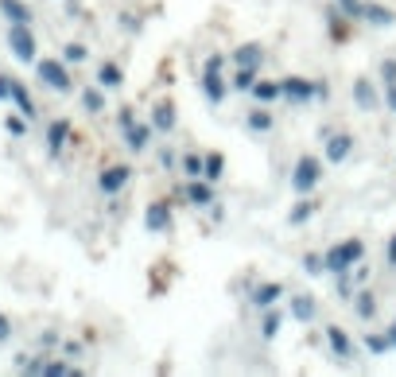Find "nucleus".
<instances>
[{"label":"nucleus","mask_w":396,"mask_h":377,"mask_svg":"<svg viewBox=\"0 0 396 377\" xmlns=\"http://www.w3.org/2000/svg\"><path fill=\"white\" fill-rule=\"evenodd\" d=\"M12 82H16L12 74H0V101H12Z\"/></svg>","instance_id":"nucleus-47"},{"label":"nucleus","mask_w":396,"mask_h":377,"mask_svg":"<svg viewBox=\"0 0 396 377\" xmlns=\"http://www.w3.org/2000/svg\"><path fill=\"white\" fill-rule=\"evenodd\" d=\"M284 105L287 110H311L315 101H319V86L315 78H303V74H284Z\"/></svg>","instance_id":"nucleus-5"},{"label":"nucleus","mask_w":396,"mask_h":377,"mask_svg":"<svg viewBox=\"0 0 396 377\" xmlns=\"http://www.w3.org/2000/svg\"><path fill=\"white\" fill-rule=\"evenodd\" d=\"M0 16L8 20V24H32L35 12L27 8L24 0H0Z\"/></svg>","instance_id":"nucleus-31"},{"label":"nucleus","mask_w":396,"mask_h":377,"mask_svg":"<svg viewBox=\"0 0 396 377\" xmlns=\"http://www.w3.org/2000/svg\"><path fill=\"white\" fill-rule=\"evenodd\" d=\"M59 55L70 62V67H82V62L90 59V47H86V43H78V39H70V43H62Z\"/></svg>","instance_id":"nucleus-36"},{"label":"nucleus","mask_w":396,"mask_h":377,"mask_svg":"<svg viewBox=\"0 0 396 377\" xmlns=\"http://www.w3.org/2000/svg\"><path fill=\"white\" fill-rule=\"evenodd\" d=\"M241 128L249 136H272L276 133V113H272V105H257L253 101V110H245V121H241Z\"/></svg>","instance_id":"nucleus-14"},{"label":"nucleus","mask_w":396,"mask_h":377,"mask_svg":"<svg viewBox=\"0 0 396 377\" xmlns=\"http://www.w3.org/2000/svg\"><path fill=\"white\" fill-rule=\"evenodd\" d=\"M39 346H62V338L55 335V331H43V335H39Z\"/></svg>","instance_id":"nucleus-50"},{"label":"nucleus","mask_w":396,"mask_h":377,"mask_svg":"<svg viewBox=\"0 0 396 377\" xmlns=\"http://www.w3.org/2000/svg\"><path fill=\"white\" fill-rule=\"evenodd\" d=\"M354 280L357 284H369V265H365V260L362 265H354Z\"/></svg>","instance_id":"nucleus-48"},{"label":"nucleus","mask_w":396,"mask_h":377,"mask_svg":"<svg viewBox=\"0 0 396 377\" xmlns=\"http://www.w3.org/2000/svg\"><path fill=\"white\" fill-rule=\"evenodd\" d=\"M362 24L373 27V32H388V27H396V8L385 4V0H365L362 4Z\"/></svg>","instance_id":"nucleus-15"},{"label":"nucleus","mask_w":396,"mask_h":377,"mask_svg":"<svg viewBox=\"0 0 396 377\" xmlns=\"http://www.w3.org/2000/svg\"><path fill=\"white\" fill-rule=\"evenodd\" d=\"M362 346L369 350V358H388V354H392V338H388L385 327H365Z\"/></svg>","instance_id":"nucleus-27"},{"label":"nucleus","mask_w":396,"mask_h":377,"mask_svg":"<svg viewBox=\"0 0 396 377\" xmlns=\"http://www.w3.org/2000/svg\"><path fill=\"white\" fill-rule=\"evenodd\" d=\"M322 20H327V35H330L334 43H346V39H350V24H357V20H350L342 8H338L334 0H330L327 8H322Z\"/></svg>","instance_id":"nucleus-23"},{"label":"nucleus","mask_w":396,"mask_h":377,"mask_svg":"<svg viewBox=\"0 0 396 377\" xmlns=\"http://www.w3.org/2000/svg\"><path fill=\"white\" fill-rule=\"evenodd\" d=\"M132 171H136L132 164H105V168L97 171V191H102L105 199H117V194L132 183Z\"/></svg>","instance_id":"nucleus-13"},{"label":"nucleus","mask_w":396,"mask_h":377,"mask_svg":"<svg viewBox=\"0 0 396 377\" xmlns=\"http://www.w3.org/2000/svg\"><path fill=\"white\" fill-rule=\"evenodd\" d=\"M322 176H327V159L315 156V152H299L295 164H292V179H287V183H292L295 194H315L322 183Z\"/></svg>","instance_id":"nucleus-1"},{"label":"nucleus","mask_w":396,"mask_h":377,"mask_svg":"<svg viewBox=\"0 0 396 377\" xmlns=\"http://www.w3.org/2000/svg\"><path fill=\"white\" fill-rule=\"evenodd\" d=\"M319 214V202H315V194H295V202L287 206V226L292 230H303L307 222Z\"/></svg>","instance_id":"nucleus-24"},{"label":"nucleus","mask_w":396,"mask_h":377,"mask_svg":"<svg viewBox=\"0 0 396 377\" xmlns=\"http://www.w3.org/2000/svg\"><path fill=\"white\" fill-rule=\"evenodd\" d=\"M12 105H16V110L24 113L27 121H35V117H39V105H35V98H32V93H27V86L20 82V78H16V82H12Z\"/></svg>","instance_id":"nucleus-30"},{"label":"nucleus","mask_w":396,"mask_h":377,"mask_svg":"<svg viewBox=\"0 0 396 377\" xmlns=\"http://www.w3.org/2000/svg\"><path fill=\"white\" fill-rule=\"evenodd\" d=\"M322 159H327V168H342V164H350V156H354L357 148V136L354 133H346V128H322Z\"/></svg>","instance_id":"nucleus-6"},{"label":"nucleus","mask_w":396,"mask_h":377,"mask_svg":"<svg viewBox=\"0 0 396 377\" xmlns=\"http://www.w3.org/2000/svg\"><path fill=\"white\" fill-rule=\"evenodd\" d=\"M136 121H140V117H136V110H132V105H121V110H117V133H125V128H132Z\"/></svg>","instance_id":"nucleus-42"},{"label":"nucleus","mask_w":396,"mask_h":377,"mask_svg":"<svg viewBox=\"0 0 396 377\" xmlns=\"http://www.w3.org/2000/svg\"><path fill=\"white\" fill-rule=\"evenodd\" d=\"M257 78H261V70H257V67H233V70H229V90L245 98V93L257 86Z\"/></svg>","instance_id":"nucleus-29"},{"label":"nucleus","mask_w":396,"mask_h":377,"mask_svg":"<svg viewBox=\"0 0 396 377\" xmlns=\"http://www.w3.org/2000/svg\"><path fill=\"white\" fill-rule=\"evenodd\" d=\"M264 59H268V51H264V43H257V39H249V43H241V47L229 51V62H233V67H257V70H264Z\"/></svg>","instance_id":"nucleus-22"},{"label":"nucleus","mask_w":396,"mask_h":377,"mask_svg":"<svg viewBox=\"0 0 396 377\" xmlns=\"http://www.w3.org/2000/svg\"><path fill=\"white\" fill-rule=\"evenodd\" d=\"M203 179H210V183H221V179H226V152L206 148V171H203Z\"/></svg>","instance_id":"nucleus-33"},{"label":"nucleus","mask_w":396,"mask_h":377,"mask_svg":"<svg viewBox=\"0 0 396 377\" xmlns=\"http://www.w3.org/2000/svg\"><path fill=\"white\" fill-rule=\"evenodd\" d=\"M350 307H354V319H357V323L373 327V323H377V315H381V296L373 292L369 284H362V288H357V296L350 300Z\"/></svg>","instance_id":"nucleus-16"},{"label":"nucleus","mask_w":396,"mask_h":377,"mask_svg":"<svg viewBox=\"0 0 396 377\" xmlns=\"http://www.w3.org/2000/svg\"><path fill=\"white\" fill-rule=\"evenodd\" d=\"M152 128H156V136H171L179 128V110H175V101L171 98H160V101H152Z\"/></svg>","instance_id":"nucleus-17"},{"label":"nucleus","mask_w":396,"mask_h":377,"mask_svg":"<svg viewBox=\"0 0 396 377\" xmlns=\"http://www.w3.org/2000/svg\"><path fill=\"white\" fill-rule=\"evenodd\" d=\"M4 128H8V133L12 136H27V117H24V113H8V117H4Z\"/></svg>","instance_id":"nucleus-40"},{"label":"nucleus","mask_w":396,"mask_h":377,"mask_svg":"<svg viewBox=\"0 0 396 377\" xmlns=\"http://www.w3.org/2000/svg\"><path fill=\"white\" fill-rule=\"evenodd\" d=\"M365 260V242L362 237H346V242H334L322 249V265H327V277H338V272H350L354 265Z\"/></svg>","instance_id":"nucleus-2"},{"label":"nucleus","mask_w":396,"mask_h":377,"mask_svg":"<svg viewBox=\"0 0 396 377\" xmlns=\"http://www.w3.org/2000/svg\"><path fill=\"white\" fill-rule=\"evenodd\" d=\"M287 315H292L295 323L311 327L315 319H319V300H315V296H307V292H299V296L287 292Z\"/></svg>","instance_id":"nucleus-21"},{"label":"nucleus","mask_w":396,"mask_h":377,"mask_svg":"<svg viewBox=\"0 0 396 377\" xmlns=\"http://www.w3.org/2000/svg\"><path fill=\"white\" fill-rule=\"evenodd\" d=\"M322 343H327L330 358H334L338 366H350V362L357 358V343L350 338V331L338 327V323H322Z\"/></svg>","instance_id":"nucleus-8"},{"label":"nucleus","mask_w":396,"mask_h":377,"mask_svg":"<svg viewBox=\"0 0 396 377\" xmlns=\"http://www.w3.org/2000/svg\"><path fill=\"white\" fill-rule=\"evenodd\" d=\"M249 101H257V105H284V82H276V78H257V86L249 90Z\"/></svg>","instance_id":"nucleus-25"},{"label":"nucleus","mask_w":396,"mask_h":377,"mask_svg":"<svg viewBox=\"0 0 396 377\" xmlns=\"http://www.w3.org/2000/svg\"><path fill=\"white\" fill-rule=\"evenodd\" d=\"M105 93H109V90H102L97 82H93V86H86V90H82V110L90 113V117L105 113Z\"/></svg>","instance_id":"nucleus-32"},{"label":"nucleus","mask_w":396,"mask_h":377,"mask_svg":"<svg viewBox=\"0 0 396 377\" xmlns=\"http://www.w3.org/2000/svg\"><path fill=\"white\" fill-rule=\"evenodd\" d=\"M385 265L396 268V234H388V242H385Z\"/></svg>","instance_id":"nucleus-46"},{"label":"nucleus","mask_w":396,"mask_h":377,"mask_svg":"<svg viewBox=\"0 0 396 377\" xmlns=\"http://www.w3.org/2000/svg\"><path fill=\"white\" fill-rule=\"evenodd\" d=\"M377 78H381V86L396 82V55H385V59L377 62Z\"/></svg>","instance_id":"nucleus-39"},{"label":"nucleus","mask_w":396,"mask_h":377,"mask_svg":"<svg viewBox=\"0 0 396 377\" xmlns=\"http://www.w3.org/2000/svg\"><path fill=\"white\" fill-rule=\"evenodd\" d=\"M93 82L102 86V90H121L125 86V67H121L117 59H105V62H97V74H93Z\"/></svg>","instance_id":"nucleus-26"},{"label":"nucleus","mask_w":396,"mask_h":377,"mask_svg":"<svg viewBox=\"0 0 396 377\" xmlns=\"http://www.w3.org/2000/svg\"><path fill=\"white\" fill-rule=\"evenodd\" d=\"M82 373L78 366H70V362H59V358H47V369H43V377H74Z\"/></svg>","instance_id":"nucleus-38"},{"label":"nucleus","mask_w":396,"mask_h":377,"mask_svg":"<svg viewBox=\"0 0 396 377\" xmlns=\"http://www.w3.org/2000/svg\"><path fill=\"white\" fill-rule=\"evenodd\" d=\"M287 300V284L284 280H261V284H253L249 292H245V303L253 311H264V307H276V303Z\"/></svg>","instance_id":"nucleus-12"},{"label":"nucleus","mask_w":396,"mask_h":377,"mask_svg":"<svg viewBox=\"0 0 396 377\" xmlns=\"http://www.w3.org/2000/svg\"><path fill=\"white\" fill-rule=\"evenodd\" d=\"M385 331H388V338H392V354H396V315L388 319V327H385Z\"/></svg>","instance_id":"nucleus-51"},{"label":"nucleus","mask_w":396,"mask_h":377,"mask_svg":"<svg viewBox=\"0 0 396 377\" xmlns=\"http://www.w3.org/2000/svg\"><path fill=\"white\" fill-rule=\"evenodd\" d=\"M287 319H292V315H287L280 303H276V307H264V311H261V323H257V335H261V343H276Z\"/></svg>","instance_id":"nucleus-20"},{"label":"nucleus","mask_w":396,"mask_h":377,"mask_svg":"<svg viewBox=\"0 0 396 377\" xmlns=\"http://www.w3.org/2000/svg\"><path fill=\"white\" fill-rule=\"evenodd\" d=\"M198 90H203V101L210 105V110H221L226 98L233 93L229 90V74L226 70H198Z\"/></svg>","instance_id":"nucleus-10"},{"label":"nucleus","mask_w":396,"mask_h":377,"mask_svg":"<svg viewBox=\"0 0 396 377\" xmlns=\"http://www.w3.org/2000/svg\"><path fill=\"white\" fill-rule=\"evenodd\" d=\"M59 350H62V358H82V354H86V346L78 343V338H62V346H59Z\"/></svg>","instance_id":"nucleus-44"},{"label":"nucleus","mask_w":396,"mask_h":377,"mask_svg":"<svg viewBox=\"0 0 396 377\" xmlns=\"http://www.w3.org/2000/svg\"><path fill=\"white\" fill-rule=\"evenodd\" d=\"M152 136H156L152 121H136L132 128H125V133H121V140H125L128 156H144V152L152 148Z\"/></svg>","instance_id":"nucleus-19"},{"label":"nucleus","mask_w":396,"mask_h":377,"mask_svg":"<svg viewBox=\"0 0 396 377\" xmlns=\"http://www.w3.org/2000/svg\"><path fill=\"white\" fill-rule=\"evenodd\" d=\"M144 230L156 237H168L175 230V202L171 199H152L144 206Z\"/></svg>","instance_id":"nucleus-9"},{"label":"nucleus","mask_w":396,"mask_h":377,"mask_svg":"<svg viewBox=\"0 0 396 377\" xmlns=\"http://www.w3.org/2000/svg\"><path fill=\"white\" fill-rule=\"evenodd\" d=\"M350 98H354V110L357 113H381L385 110V86H381V78L377 74H357L354 82H350Z\"/></svg>","instance_id":"nucleus-3"},{"label":"nucleus","mask_w":396,"mask_h":377,"mask_svg":"<svg viewBox=\"0 0 396 377\" xmlns=\"http://www.w3.org/2000/svg\"><path fill=\"white\" fill-rule=\"evenodd\" d=\"M8 338H12V319L0 315V343H8Z\"/></svg>","instance_id":"nucleus-49"},{"label":"nucleus","mask_w":396,"mask_h":377,"mask_svg":"<svg viewBox=\"0 0 396 377\" xmlns=\"http://www.w3.org/2000/svg\"><path fill=\"white\" fill-rule=\"evenodd\" d=\"M175 199H183L191 210H210L218 202V183H210V179H183L175 187Z\"/></svg>","instance_id":"nucleus-7"},{"label":"nucleus","mask_w":396,"mask_h":377,"mask_svg":"<svg viewBox=\"0 0 396 377\" xmlns=\"http://www.w3.org/2000/svg\"><path fill=\"white\" fill-rule=\"evenodd\" d=\"M226 67H233V62H229V55H221V51H210L203 59V70H226Z\"/></svg>","instance_id":"nucleus-41"},{"label":"nucleus","mask_w":396,"mask_h":377,"mask_svg":"<svg viewBox=\"0 0 396 377\" xmlns=\"http://www.w3.org/2000/svg\"><path fill=\"white\" fill-rule=\"evenodd\" d=\"M8 51L20 62H32L35 67V59H39V39H35L32 24H8Z\"/></svg>","instance_id":"nucleus-11"},{"label":"nucleus","mask_w":396,"mask_h":377,"mask_svg":"<svg viewBox=\"0 0 396 377\" xmlns=\"http://www.w3.org/2000/svg\"><path fill=\"white\" fill-rule=\"evenodd\" d=\"M385 113H392V117H396V82L385 86Z\"/></svg>","instance_id":"nucleus-45"},{"label":"nucleus","mask_w":396,"mask_h":377,"mask_svg":"<svg viewBox=\"0 0 396 377\" xmlns=\"http://www.w3.org/2000/svg\"><path fill=\"white\" fill-rule=\"evenodd\" d=\"M35 78H39L43 90H55V93H70L74 90V74H70V62L62 59H35Z\"/></svg>","instance_id":"nucleus-4"},{"label":"nucleus","mask_w":396,"mask_h":377,"mask_svg":"<svg viewBox=\"0 0 396 377\" xmlns=\"http://www.w3.org/2000/svg\"><path fill=\"white\" fill-rule=\"evenodd\" d=\"M179 171H183V179H203V171H206V152L186 148L183 156H179Z\"/></svg>","instance_id":"nucleus-28"},{"label":"nucleus","mask_w":396,"mask_h":377,"mask_svg":"<svg viewBox=\"0 0 396 377\" xmlns=\"http://www.w3.org/2000/svg\"><path fill=\"white\" fill-rule=\"evenodd\" d=\"M334 4H338V8H342L350 20H357V24H362V4H365V0H334Z\"/></svg>","instance_id":"nucleus-43"},{"label":"nucleus","mask_w":396,"mask_h":377,"mask_svg":"<svg viewBox=\"0 0 396 377\" xmlns=\"http://www.w3.org/2000/svg\"><path fill=\"white\" fill-rule=\"evenodd\" d=\"M357 288H362V284L354 280V268H350V272H338V277H334V300L338 303H350L357 296Z\"/></svg>","instance_id":"nucleus-34"},{"label":"nucleus","mask_w":396,"mask_h":377,"mask_svg":"<svg viewBox=\"0 0 396 377\" xmlns=\"http://www.w3.org/2000/svg\"><path fill=\"white\" fill-rule=\"evenodd\" d=\"M43 140H47V156L59 159V156H62V148H67V144L74 140V125H70L67 117H55L51 125H47V136H43Z\"/></svg>","instance_id":"nucleus-18"},{"label":"nucleus","mask_w":396,"mask_h":377,"mask_svg":"<svg viewBox=\"0 0 396 377\" xmlns=\"http://www.w3.org/2000/svg\"><path fill=\"white\" fill-rule=\"evenodd\" d=\"M179 156H183V152H179L175 144H160V148H156V164H160V171H179Z\"/></svg>","instance_id":"nucleus-35"},{"label":"nucleus","mask_w":396,"mask_h":377,"mask_svg":"<svg viewBox=\"0 0 396 377\" xmlns=\"http://www.w3.org/2000/svg\"><path fill=\"white\" fill-rule=\"evenodd\" d=\"M299 268L307 277H327V265H322V253H303L299 257Z\"/></svg>","instance_id":"nucleus-37"}]
</instances>
